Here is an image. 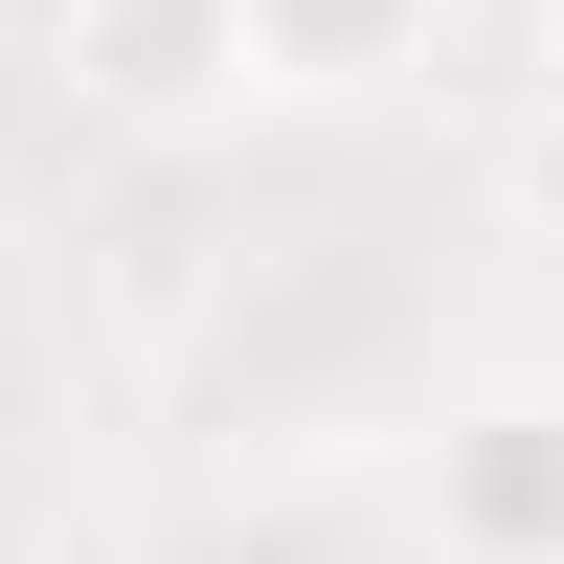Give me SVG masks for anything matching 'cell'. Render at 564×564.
<instances>
[{"label":"cell","mask_w":564,"mask_h":564,"mask_svg":"<svg viewBox=\"0 0 564 564\" xmlns=\"http://www.w3.org/2000/svg\"><path fill=\"white\" fill-rule=\"evenodd\" d=\"M406 542L452 564H564V361H497L406 430Z\"/></svg>","instance_id":"1"},{"label":"cell","mask_w":564,"mask_h":564,"mask_svg":"<svg viewBox=\"0 0 564 564\" xmlns=\"http://www.w3.org/2000/svg\"><path fill=\"white\" fill-rule=\"evenodd\" d=\"M90 23V0H0V68H45V45H68Z\"/></svg>","instance_id":"5"},{"label":"cell","mask_w":564,"mask_h":564,"mask_svg":"<svg viewBox=\"0 0 564 564\" xmlns=\"http://www.w3.org/2000/svg\"><path fill=\"white\" fill-rule=\"evenodd\" d=\"M497 181H520V226L564 249V90H520V135H497Z\"/></svg>","instance_id":"4"},{"label":"cell","mask_w":564,"mask_h":564,"mask_svg":"<svg viewBox=\"0 0 564 564\" xmlns=\"http://www.w3.org/2000/svg\"><path fill=\"white\" fill-rule=\"evenodd\" d=\"M45 90H68L90 135H226V113H271L249 0H90V23L45 45Z\"/></svg>","instance_id":"2"},{"label":"cell","mask_w":564,"mask_h":564,"mask_svg":"<svg viewBox=\"0 0 564 564\" xmlns=\"http://www.w3.org/2000/svg\"><path fill=\"white\" fill-rule=\"evenodd\" d=\"M406 564H452V542H406Z\"/></svg>","instance_id":"7"},{"label":"cell","mask_w":564,"mask_h":564,"mask_svg":"<svg viewBox=\"0 0 564 564\" xmlns=\"http://www.w3.org/2000/svg\"><path fill=\"white\" fill-rule=\"evenodd\" d=\"M430 45H452V0H249L271 113H361V90H406Z\"/></svg>","instance_id":"3"},{"label":"cell","mask_w":564,"mask_h":564,"mask_svg":"<svg viewBox=\"0 0 564 564\" xmlns=\"http://www.w3.org/2000/svg\"><path fill=\"white\" fill-rule=\"evenodd\" d=\"M542 90H564V0H542Z\"/></svg>","instance_id":"6"}]
</instances>
